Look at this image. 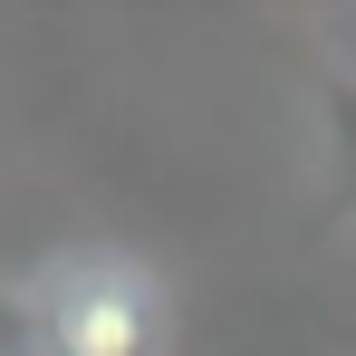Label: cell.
I'll return each mask as SVG.
<instances>
[{
    "label": "cell",
    "mask_w": 356,
    "mask_h": 356,
    "mask_svg": "<svg viewBox=\"0 0 356 356\" xmlns=\"http://www.w3.org/2000/svg\"><path fill=\"white\" fill-rule=\"evenodd\" d=\"M29 347L39 356H164L174 337V289L154 260L116 241H67L29 270Z\"/></svg>",
    "instance_id": "6da1fadb"
},
{
    "label": "cell",
    "mask_w": 356,
    "mask_h": 356,
    "mask_svg": "<svg viewBox=\"0 0 356 356\" xmlns=\"http://www.w3.org/2000/svg\"><path fill=\"white\" fill-rule=\"evenodd\" d=\"M318 106H327V222H356V77H327Z\"/></svg>",
    "instance_id": "7a4b0ae2"
},
{
    "label": "cell",
    "mask_w": 356,
    "mask_h": 356,
    "mask_svg": "<svg viewBox=\"0 0 356 356\" xmlns=\"http://www.w3.org/2000/svg\"><path fill=\"white\" fill-rule=\"evenodd\" d=\"M0 356H39V347H29V318H19L10 298H0Z\"/></svg>",
    "instance_id": "3957f363"
},
{
    "label": "cell",
    "mask_w": 356,
    "mask_h": 356,
    "mask_svg": "<svg viewBox=\"0 0 356 356\" xmlns=\"http://www.w3.org/2000/svg\"><path fill=\"white\" fill-rule=\"evenodd\" d=\"M347 356H356V337H347Z\"/></svg>",
    "instance_id": "277c9868"
}]
</instances>
